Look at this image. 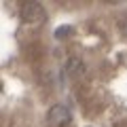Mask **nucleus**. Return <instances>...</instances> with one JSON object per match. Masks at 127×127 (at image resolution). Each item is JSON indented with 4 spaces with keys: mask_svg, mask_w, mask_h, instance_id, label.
<instances>
[{
    "mask_svg": "<svg viewBox=\"0 0 127 127\" xmlns=\"http://www.w3.org/2000/svg\"><path fill=\"white\" fill-rule=\"evenodd\" d=\"M19 17H21L23 23H30V26H36L45 19V9H42L40 2H23L21 11H19Z\"/></svg>",
    "mask_w": 127,
    "mask_h": 127,
    "instance_id": "obj_1",
    "label": "nucleus"
},
{
    "mask_svg": "<svg viewBox=\"0 0 127 127\" xmlns=\"http://www.w3.org/2000/svg\"><path fill=\"white\" fill-rule=\"evenodd\" d=\"M70 121H72V114L64 104L51 106L49 112H47V125L49 127H66Z\"/></svg>",
    "mask_w": 127,
    "mask_h": 127,
    "instance_id": "obj_2",
    "label": "nucleus"
},
{
    "mask_svg": "<svg viewBox=\"0 0 127 127\" xmlns=\"http://www.w3.org/2000/svg\"><path fill=\"white\" fill-rule=\"evenodd\" d=\"M66 74L72 76V78H81L83 74H85V64L78 57H70L68 62H66Z\"/></svg>",
    "mask_w": 127,
    "mask_h": 127,
    "instance_id": "obj_3",
    "label": "nucleus"
},
{
    "mask_svg": "<svg viewBox=\"0 0 127 127\" xmlns=\"http://www.w3.org/2000/svg\"><path fill=\"white\" fill-rule=\"evenodd\" d=\"M70 30H72V28H68V26H66V28H57L55 36H57V38H62V36H68V34H70Z\"/></svg>",
    "mask_w": 127,
    "mask_h": 127,
    "instance_id": "obj_4",
    "label": "nucleus"
},
{
    "mask_svg": "<svg viewBox=\"0 0 127 127\" xmlns=\"http://www.w3.org/2000/svg\"><path fill=\"white\" fill-rule=\"evenodd\" d=\"M119 28H121V32H123V34L127 36V19H123V21L119 23Z\"/></svg>",
    "mask_w": 127,
    "mask_h": 127,
    "instance_id": "obj_5",
    "label": "nucleus"
}]
</instances>
